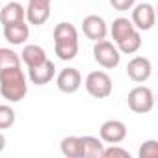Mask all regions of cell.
<instances>
[{"instance_id": "obj_1", "label": "cell", "mask_w": 158, "mask_h": 158, "mask_svg": "<svg viewBox=\"0 0 158 158\" xmlns=\"http://www.w3.org/2000/svg\"><path fill=\"white\" fill-rule=\"evenodd\" d=\"M26 93L28 84L21 65L0 69V95L8 102H21L26 97Z\"/></svg>"}, {"instance_id": "obj_2", "label": "cell", "mask_w": 158, "mask_h": 158, "mask_svg": "<svg viewBox=\"0 0 158 158\" xmlns=\"http://www.w3.org/2000/svg\"><path fill=\"white\" fill-rule=\"evenodd\" d=\"M54 52L60 60L71 61L78 54V32L71 23H60L54 28Z\"/></svg>"}, {"instance_id": "obj_3", "label": "cell", "mask_w": 158, "mask_h": 158, "mask_svg": "<svg viewBox=\"0 0 158 158\" xmlns=\"http://www.w3.org/2000/svg\"><path fill=\"white\" fill-rule=\"evenodd\" d=\"M84 86H86V91L95 99H106L112 95V89H114L112 78L104 71H91L86 76Z\"/></svg>"}, {"instance_id": "obj_4", "label": "cell", "mask_w": 158, "mask_h": 158, "mask_svg": "<svg viewBox=\"0 0 158 158\" xmlns=\"http://www.w3.org/2000/svg\"><path fill=\"white\" fill-rule=\"evenodd\" d=\"M93 58L95 61L104 67V69H115L121 61V52L117 50V47L106 39H101V41H95V47H93Z\"/></svg>"}, {"instance_id": "obj_5", "label": "cell", "mask_w": 158, "mask_h": 158, "mask_svg": "<svg viewBox=\"0 0 158 158\" xmlns=\"http://www.w3.org/2000/svg\"><path fill=\"white\" fill-rule=\"evenodd\" d=\"M127 102H128V108L132 112H136V114H147L154 106V93L147 86H136V88H132L128 91Z\"/></svg>"}, {"instance_id": "obj_6", "label": "cell", "mask_w": 158, "mask_h": 158, "mask_svg": "<svg viewBox=\"0 0 158 158\" xmlns=\"http://www.w3.org/2000/svg\"><path fill=\"white\" fill-rule=\"evenodd\" d=\"M132 24L136 30L139 32H147L154 26V21H156V13H154V6L152 4H147V2H141L138 6H132Z\"/></svg>"}, {"instance_id": "obj_7", "label": "cell", "mask_w": 158, "mask_h": 158, "mask_svg": "<svg viewBox=\"0 0 158 158\" xmlns=\"http://www.w3.org/2000/svg\"><path fill=\"white\" fill-rule=\"evenodd\" d=\"M127 74H128L130 80L136 82V84L147 82L149 78H151V74H152V63H151V60L145 58V56H134L128 61V65H127Z\"/></svg>"}, {"instance_id": "obj_8", "label": "cell", "mask_w": 158, "mask_h": 158, "mask_svg": "<svg viewBox=\"0 0 158 158\" xmlns=\"http://www.w3.org/2000/svg\"><path fill=\"white\" fill-rule=\"evenodd\" d=\"M56 86H58V89L61 93H67V95L76 93L78 89H80V86H82V74H80V71L74 69V67L61 69L60 74H58V78H56Z\"/></svg>"}, {"instance_id": "obj_9", "label": "cell", "mask_w": 158, "mask_h": 158, "mask_svg": "<svg viewBox=\"0 0 158 158\" xmlns=\"http://www.w3.org/2000/svg\"><path fill=\"white\" fill-rule=\"evenodd\" d=\"M99 134H101V139L104 143H110V145L121 143L127 138V125L119 119H108L101 125Z\"/></svg>"}, {"instance_id": "obj_10", "label": "cell", "mask_w": 158, "mask_h": 158, "mask_svg": "<svg viewBox=\"0 0 158 158\" xmlns=\"http://www.w3.org/2000/svg\"><path fill=\"white\" fill-rule=\"evenodd\" d=\"M82 32L88 39H91L93 43L95 41H101V39H106V34H108V24L102 17L99 15H88L84 21H82Z\"/></svg>"}, {"instance_id": "obj_11", "label": "cell", "mask_w": 158, "mask_h": 158, "mask_svg": "<svg viewBox=\"0 0 158 158\" xmlns=\"http://www.w3.org/2000/svg\"><path fill=\"white\" fill-rule=\"evenodd\" d=\"M54 73H56V67L47 58L39 65H34V67L28 69V78H30V82L35 84V86H45V84H48L54 78Z\"/></svg>"}, {"instance_id": "obj_12", "label": "cell", "mask_w": 158, "mask_h": 158, "mask_svg": "<svg viewBox=\"0 0 158 158\" xmlns=\"http://www.w3.org/2000/svg\"><path fill=\"white\" fill-rule=\"evenodd\" d=\"M136 32H139V30H136L134 24H132V21L127 19V17H117V19H114V23H112V26H110V34H112V39H114L115 45H119L121 41H125L127 37H130V35L136 34Z\"/></svg>"}, {"instance_id": "obj_13", "label": "cell", "mask_w": 158, "mask_h": 158, "mask_svg": "<svg viewBox=\"0 0 158 158\" xmlns=\"http://www.w3.org/2000/svg\"><path fill=\"white\" fill-rule=\"evenodd\" d=\"M28 35H30V26L24 21L4 26V39L11 45H23L28 39Z\"/></svg>"}, {"instance_id": "obj_14", "label": "cell", "mask_w": 158, "mask_h": 158, "mask_svg": "<svg viewBox=\"0 0 158 158\" xmlns=\"http://www.w3.org/2000/svg\"><path fill=\"white\" fill-rule=\"evenodd\" d=\"M104 143L95 136H80V158H102Z\"/></svg>"}, {"instance_id": "obj_15", "label": "cell", "mask_w": 158, "mask_h": 158, "mask_svg": "<svg viewBox=\"0 0 158 158\" xmlns=\"http://www.w3.org/2000/svg\"><path fill=\"white\" fill-rule=\"evenodd\" d=\"M50 17V4H35V2H28L26 8V21L28 24L34 26H41L48 21Z\"/></svg>"}, {"instance_id": "obj_16", "label": "cell", "mask_w": 158, "mask_h": 158, "mask_svg": "<svg viewBox=\"0 0 158 158\" xmlns=\"http://www.w3.org/2000/svg\"><path fill=\"white\" fill-rule=\"evenodd\" d=\"M24 17H26L24 6L19 4V2H10V4H6L2 10H0V24L2 26L13 24V23H21V21H24Z\"/></svg>"}, {"instance_id": "obj_17", "label": "cell", "mask_w": 158, "mask_h": 158, "mask_svg": "<svg viewBox=\"0 0 158 158\" xmlns=\"http://www.w3.org/2000/svg\"><path fill=\"white\" fill-rule=\"evenodd\" d=\"M45 60H47V52L39 45H26L24 50L21 52V61H24L28 69L34 67V65H39Z\"/></svg>"}, {"instance_id": "obj_18", "label": "cell", "mask_w": 158, "mask_h": 158, "mask_svg": "<svg viewBox=\"0 0 158 158\" xmlns=\"http://www.w3.org/2000/svg\"><path fill=\"white\" fill-rule=\"evenodd\" d=\"M60 149L67 158H80V136H65L60 143Z\"/></svg>"}, {"instance_id": "obj_19", "label": "cell", "mask_w": 158, "mask_h": 158, "mask_svg": "<svg viewBox=\"0 0 158 158\" xmlns=\"http://www.w3.org/2000/svg\"><path fill=\"white\" fill-rule=\"evenodd\" d=\"M115 47H117V50L123 52V54H136V52L139 50V47H141V35H139V32L132 34L130 37H127L125 41H121V43L115 45Z\"/></svg>"}, {"instance_id": "obj_20", "label": "cell", "mask_w": 158, "mask_h": 158, "mask_svg": "<svg viewBox=\"0 0 158 158\" xmlns=\"http://www.w3.org/2000/svg\"><path fill=\"white\" fill-rule=\"evenodd\" d=\"M21 65V56L11 50V48H6L2 47L0 48V69H6V67H17Z\"/></svg>"}, {"instance_id": "obj_21", "label": "cell", "mask_w": 158, "mask_h": 158, "mask_svg": "<svg viewBox=\"0 0 158 158\" xmlns=\"http://www.w3.org/2000/svg\"><path fill=\"white\" fill-rule=\"evenodd\" d=\"M15 123V112L8 104H0V130L11 128Z\"/></svg>"}, {"instance_id": "obj_22", "label": "cell", "mask_w": 158, "mask_h": 158, "mask_svg": "<svg viewBox=\"0 0 158 158\" xmlns=\"http://www.w3.org/2000/svg\"><path fill=\"white\" fill-rule=\"evenodd\" d=\"M139 158H158V141L156 139H147L138 151Z\"/></svg>"}, {"instance_id": "obj_23", "label": "cell", "mask_w": 158, "mask_h": 158, "mask_svg": "<svg viewBox=\"0 0 158 158\" xmlns=\"http://www.w3.org/2000/svg\"><path fill=\"white\" fill-rule=\"evenodd\" d=\"M130 158V152L127 151V149H123V147H117V143H114L112 147H104V151H102V158Z\"/></svg>"}, {"instance_id": "obj_24", "label": "cell", "mask_w": 158, "mask_h": 158, "mask_svg": "<svg viewBox=\"0 0 158 158\" xmlns=\"http://www.w3.org/2000/svg\"><path fill=\"white\" fill-rule=\"evenodd\" d=\"M136 4V0H110V6L115 11H128Z\"/></svg>"}, {"instance_id": "obj_25", "label": "cell", "mask_w": 158, "mask_h": 158, "mask_svg": "<svg viewBox=\"0 0 158 158\" xmlns=\"http://www.w3.org/2000/svg\"><path fill=\"white\" fill-rule=\"evenodd\" d=\"M6 149V138H4V134L0 132V152H2Z\"/></svg>"}, {"instance_id": "obj_26", "label": "cell", "mask_w": 158, "mask_h": 158, "mask_svg": "<svg viewBox=\"0 0 158 158\" xmlns=\"http://www.w3.org/2000/svg\"><path fill=\"white\" fill-rule=\"evenodd\" d=\"M28 2H35V4H50L52 0H28Z\"/></svg>"}]
</instances>
